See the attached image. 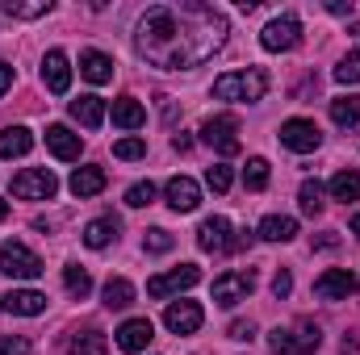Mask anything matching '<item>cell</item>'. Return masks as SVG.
I'll return each instance as SVG.
<instances>
[{
    "label": "cell",
    "mask_w": 360,
    "mask_h": 355,
    "mask_svg": "<svg viewBox=\"0 0 360 355\" xmlns=\"http://www.w3.org/2000/svg\"><path fill=\"white\" fill-rule=\"evenodd\" d=\"M269 92V76L260 67H248V72H226L214 80V96L218 100H235V105H256L264 100Z\"/></svg>",
    "instance_id": "7a4b0ae2"
},
{
    "label": "cell",
    "mask_w": 360,
    "mask_h": 355,
    "mask_svg": "<svg viewBox=\"0 0 360 355\" xmlns=\"http://www.w3.org/2000/svg\"><path fill=\"white\" fill-rule=\"evenodd\" d=\"M201 322H205V309L197 301H172L164 309V326L172 335H193V330H201Z\"/></svg>",
    "instance_id": "7c38bea8"
},
{
    "label": "cell",
    "mask_w": 360,
    "mask_h": 355,
    "mask_svg": "<svg viewBox=\"0 0 360 355\" xmlns=\"http://www.w3.org/2000/svg\"><path fill=\"white\" fill-rule=\"evenodd\" d=\"M0 355H30V339H21V335H4V339H0Z\"/></svg>",
    "instance_id": "ab89813d"
},
{
    "label": "cell",
    "mask_w": 360,
    "mask_h": 355,
    "mask_svg": "<svg viewBox=\"0 0 360 355\" xmlns=\"http://www.w3.org/2000/svg\"><path fill=\"white\" fill-rule=\"evenodd\" d=\"M113 239H117V217H96V222L84 226V247H92V251L109 247Z\"/></svg>",
    "instance_id": "cb8c5ba5"
},
{
    "label": "cell",
    "mask_w": 360,
    "mask_h": 355,
    "mask_svg": "<svg viewBox=\"0 0 360 355\" xmlns=\"http://www.w3.org/2000/svg\"><path fill=\"white\" fill-rule=\"evenodd\" d=\"M0 13L4 17H21V21H34V17L51 13V0H0Z\"/></svg>",
    "instance_id": "484cf974"
},
{
    "label": "cell",
    "mask_w": 360,
    "mask_h": 355,
    "mask_svg": "<svg viewBox=\"0 0 360 355\" xmlns=\"http://www.w3.org/2000/svg\"><path fill=\"white\" fill-rule=\"evenodd\" d=\"M201 142L214 147L218 155H239V117L235 113H214L201 126Z\"/></svg>",
    "instance_id": "3957f363"
},
{
    "label": "cell",
    "mask_w": 360,
    "mask_h": 355,
    "mask_svg": "<svg viewBox=\"0 0 360 355\" xmlns=\"http://www.w3.org/2000/svg\"><path fill=\"white\" fill-rule=\"evenodd\" d=\"M63 284H68V293H72V297H89V293H92V276L80 264L63 267Z\"/></svg>",
    "instance_id": "f546056e"
},
{
    "label": "cell",
    "mask_w": 360,
    "mask_h": 355,
    "mask_svg": "<svg viewBox=\"0 0 360 355\" xmlns=\"http://www.w3.org/2000/svg\"><path fill=\"white\" fill-rule=\"evenodd\" d=\"M276 138H281V147L306 155V151H319L323 130H319L314 121H306V117H289V121H281V134H276Z\"/></svg>",
    "instance_id": "ba28073f"
},
{
    "label": "cell",
    "mask_w": 360,
    "mask_h": 355,
    "mask_svg": "<svg viewBox=\"0 0 360 355\" xmlns=\"http://www.w3.org/2000/svg\"><path fill=\"white\" fill-rule=\"evenodd\" d=\"M30 147H34V134L25 126L0 130V159H21V155H30Z\"/></svg>",
    "instance_id": "d6986e66"
},
{
    "label": "cell",
    "mask_w": 360,
    "mask_h": 355,
    "mask_svg": "<svg viewBox=\"0 0 360 355\" xmlns=\"http://www.w3.org/2000/svg\"><path fill=\"white\" fill-rule=\"evenodd\" d=\"M42 84L55 96H63V92L72 88V63H68L63 51H46V59H42Z\"/></svg>",
    "instance_id": "9a60e30c"
},
{
    "label": "cell",
    "mask_w": 360,
    "mask_h": 355,
    "mask_svg": "<svg viewBox=\"0 0 360 355\" xmlns=\"http://www.w3.org/2000/svg\"><path fill=\"white\" fill-rule=\"evenodd\" d=\"M164 196H168V205L176 209V213H193L197 205H201V184L188 176H172L164 184Z\"/></svg>",
    "instance_id": "5bb4252c"
},
{
    "label": "cell",
    "mask_w": 360,
    "mask_h": 355,
    "mask_svg": "<svg viewBox=\"0 0 360 355\" xmlns=\"http://www.w3.org/2000/svg\"><path fill=\"white\" fill-rule=\"evenodd\" d=\"M331 121L335 126H344V130H352V126H360V96H335L331 100Z\"/></svg>",
    "instance_id": "d4e9b609"
},
{
    "label": "cell",
    "mask_w": 360,
    "mask_h": 355,
    "mask_svg": "<svg viewBox=\"0 0 360 355\" xmlns=\"http://www.w3.org/2000/svg\"><path fill=\"white\" fill-rule=\"evenodd\" d=\"M327 13H335V17H352V0H327Z\"/></svg>",
    "instance_id": "7bdbcfd3"
},
{
    "label": "cell",
    "mask_w": 360,
    "mask_h": 355,
    "mask_svg": "<svg viewBox=\"0 0 360 355\" xmlns=\"http://www.w3.org/2000/svg\"><path fill=\"white\" fill-rule=\"evenodd\" d=\"M335 80H340V84H360V46L344 55V63L335 67Z\"/></svg>",
    "instance_id": "e575fe53"
},
{
    "label": "cell",
    "mask_w": 360,
    "mask_h": 355,
    "mask_svg": "<svg viewBox=\"0 0 360 355\" xmlns=\"http://www.w3.org/2000/svg\"><path fill=\"white\" fill-rule=\"evenodd\" d=\"M101 297H105V305H109V309H126V305L134 301V284H130L126 276H113V280L101 288Z\"/></svg>",
    "instance_id": "4316f807"
},
{
    "label": "cell",
    "mask_w": 360,
    "mask_h": 355,
    "mask_svg": "<svg viewBox=\"0 0 360 355\" xmlns=\"http://www.w3.org/2000/svg\"><path fill=\"white\" fill-rule=\"evenodd\" d=\"M0 309L17 314V318H38L46 309V293H38V288H13V293L0 297Z\"/></svg>",
    "instance_id": "4fadbf2b"
},
{
    "label": "cell",
    "mask_w": 360,
    "mask_h": 355,
    "mask_svg": "<svg viewBox=\"0 0 360 355\" xmlns=\"http://www.w3.org/2000/svg\"><path fill=\"white\" fill-rule=\"evenodd\" d=\"M293 234H297V222L285 217V213H269V217L260 222V239H264V243H289Z\"/></svg>",
    "instance_id": "603a6c76"
},
{
    "label": "cell",
    "mask_w": 360,
    "mask_h": 355,
    "mask_svg": "<svg viewBox=\"0 0 360 355\" xmlns=\"http://www.w3.org/2000/svg\"><path fill=\"white\" fill-rule=\"evenodd\" d=\"M113 126H122V130H143V126H147V109H143L134 96H117V100H113Z\"/></svg>",
    "instance_id": "ac0fdd59"
},
{
    "label": "cell",
    "mask_w": 360,
    "mask_h": 355,
    "mask_svg": "<svg viewBox=\"0 0 360 355\" xmlns=\"http://www.w3.org/2000/svg\"><path fill=\"white\" fill-rule=\"evenodd\" d=\"M4 217H8V201L0 196V222H4Z\"/></svg>",
    "instance_id": "bcb514c9"
},
{
    "label": "cell",
    "mask_w": 360,
    "mask_h": 355,
    "mask_svg": "<svg viewBox=\"0 0 360 355\" xmlns=\"http://www.w3.org/2000/svg\"><path fill=\"white\" fill-rule=\"evenodd\" d=\"M68 109H72V117H76L84 130H96V126L105 121V100H101V96H80V100H72Z\"/></svg>",
    "instance_id": "44dd1931"
},
{
    "label": "cell",
    "mask_w": 360,
    "mask_h": 355,
    "mask_svg": "<svg viewBox=\"0 0 360 355\" xmlns=\"http://www.w3.org/2000/svg\"><path fill=\"white\" fill-rule=\"evenodd\" d=\"M243 184H248L252 192H260V188L269 184V159L252 155V159H248V168H243Z\"/></svg>",
    "instance_id": "d6a6232c"
},
{
    "label": "cell",
    "mask_w": 360,
    "mask_h": 355,
    "mask_svg": "<svg viewBox=\"0 0 360 355\" xmlns=\"http://www.w3.org/2000/svg\"><path fill=\"white\" fill-rule=\"evenodd\" d=\"M55 192H59V180L46 168H25L13 176V196H21V201H51Z\"/></svg>",
    "instance_id": "5b68a950"
},
{
    "label": "cell",
    "mask_w": 360,
    "mask_h": 355,
    "mask_svg": "<svg viewBox=\"0 0 360 355\" xmlns=\"http://www.w3.org/2000/svg\"><path fill=\"white\" fill-rule=\"evenodd\" d=\"M352 234H356V239H360V213H356V217H352Z\"/></svg>",
    "instance_id": "7dc6e473"
},
{
    "label": "cell",
    "mask_w": 360,
    "mask_h": 355,
    "mask_svg": "<svg viewBox=\"0 0 360 355\" xmlns=\"http://www.w3.org/2000/svg\"><path fill=\"white\" fill-rule=\"evenodd\" d=\"M0 272L13 276V280H38L42 276V260L25 243H4L0 247Z\"/></svg>",
    "instance_id": "8992f818"
},
{
    "label": "cell",
    "mask_w": 360,
    "mask_h": 355,
    "mask_svg": "<svg viewBox=\"0 0 360 355\" xmlns=\"http://www.w3.org/2000/svg\"><path fill=\"white\" fill-rule=\"evenodd\" d=\"M8 88H13V67H8V63L0 59V96H4Z\"/></svg>",
    "instance_id": "ee69618b"
},
{
    "label": "cell",
    "mask_w": 360,
    "mask_h": 355,
    "mask_svg": "<svg viewBox=\"0 0 360 355\" xmlns=\"http://www.w3.org/2000/svg\"><path fill=\"white\" fill-rule=\"evenodd\" d=\"M68 355H109V343H105L101 330H84L68 343Z\"/></svg>",
    "instance_id": "83f0119b"
},
{
    "label": "cell",
    "mask_w": 360,
    "mask_h": 355,
    "mask_svg": "<svg viewBox=\"0 0 360 355\" xmlns=\"http://www.w3.org/2000/svg\"><path fill=\"white\" fill-rule=\"evenodd\" d=\"M252 288H256V276H252V272H226V276H218V280H214V305L231 309V305L248 301V293H252Z\"/></svg>",
    "instance_id": "9c48e42d"
},
{
    "label": "cell",
    "mask_w": 360,
    "mask_h": 355,
    "mask_svg": "<svg viewBox=\"0 0 360 355\" xmlns=\"http://www.w3.org/2000/svg\"><path fill=\"white\" fill-rule=\"evenodd\" d=\"M297 201H302V213H310V217L323 213V205H327V201H323V184H319V180H306L302 192H297Z\"/></svg>",
    "instance_id": "1f68e13d"
},
{
    "label": "cell",
    "mask_w": 360,
    "mask_h": 355,
    "mask_svg": "<svg viewBox=\"0 0 360 355\" xmlns=\"http://www.w3.org/2000/svg\"><path fill=\"white\" fill-rule=\"evenodd\" d=\"M331 196L335 201H360V172H335L331 176Z\"/></svg>",
    "instance_id": "f1b7e54d"
},
{
    "label": "cell",
    "mask_w": 360,
    "mask_h": 355,
    "mask_svg": "<svg viewBox=\"0 0 360 355\" xmlns=\"http://www.w3.org/2000/svg\"><path fill=\"white\" fill-rule=\"evenodd\" d=\"M231 21L222 8L205 0H176L155 4L134 25V51L160 72H188L210 63L226 46Z\"/></svg>",
    "instance_id": "6da1fadb"
},
{
    "label": "cell",
    "mask_w": 360,
    "mask_h": 355,
    "mask_svg": "<svg viewBox=\"0 0 360 355\" xmlns=\"http://www.w3.org/2000/svg\"><path fill=\"white\" fill-rule=\"evenodd\" d=\"M46 147H51V155H55V159H63V163H76V159H80V151H84L80 134H72L68 126H46Z\"/></svg>",
    "instance_id": "e0dca14e"
},
{
    "label": "cell",
    "mask_w": 360,
    "mask_h": 355,
    "mask_svg": "<svg viewBox=\"0 0 360 355\" xmlns=\"http://www.w3.org/2000/svg\"><path fill=\"white\" fill-rule=\"evenodd\" d=\"M155 339V326H151V318H130V322H122L117 326V347L122 351H147V343Z\"/></svg>",
    "instance_id": "2e32d148"
},
{
    "label": "cell",
    "mask_w": 360,
    "mask_h": 355,
    "mask_svg": "<svg viewBox=\"0 0 360 355\" xmlns=\"http://www.w3.org/2000/svg\"><path fill=\"white\" fill-rule=\"evenodd\" d=\"M80 76H84L89 84H109V80H113V59L101 55V51H84V55H80Z\"/></svg>",
    "instance_id": "ffe728a7"
},
{
    "label": "cell",
    "mask_w": 360,
    "mask_h": 355,
    "mask_svg": "<svg viewBox=\"0 0 360 355\" xmlns=\"http://www.w3.org/2000/svg\"><path fill=\"white\" fill-rule=\"evenodd\" d=\"M293 343H297V355L319 351V347H323V330H319V322H302L297 335H293Z\"/></svg>",
    "instance_id": "4dcf8cb0"
},
{
    "label": "cell",
    "mask_w": 360,
    "mask_h": 355,
    "mask_svg": "<svg viewBox=\"0 0 360 355\" xmlns=\"http://www.w3.org/2000/svg\"><path fill=\"white\" fill-rule=\"evenodd\" d=\"M197 280H201V267L197 264H180V267H172V272H164V276H151V280H147V297L164 301V297H172V293L193 288Z\"/></svg>",
    "instance_id": "52a82bcc"
},
{
    "label": "cell",
    "mask_w": 360,
    "mask_h": 355,
    "mask_svg": "<svg viewBox=\"0 0 360 355\" xmlns=\"http://www.w3.org/2000/svg\"><path fill=\"white\" fill-rule=\"evenodd\" d=\"M172 234L164 230V226H155V230H147V239H143V251H151V255H164V251H172Z\"/></svg>",
    "instance_id": "d590c367"
},
{
    "label": "cell",
    "mask_w": 360,
    "mask_h": 355,
    "mask_svg": "<svg viewBox=\"0 0 360 355\" xmlns=\"http://www.w3.org/2000/svg\"><path fill=\"white\" fill-rule=\"evenodd\" d=\"M269 347H272V355H297V343H293V330H285V326H276V330H269Z\"/></svg>",
    "instance_id": "8d00e7d4"
},
{
    "label": "cell",
    "mask_w": 360,
    "mask_h": 355,
    "mask_svg": "<svg viewBox=\"0 0 360 355\" xmlns=\"http://www.w3.org/2000/svg\"><path fill=\"white\" fill-rule=\"evenodd\" d=\"M172 147H176V151H188V147H193V138H188V134H176V138H172Z\"/></svg>",
    "instance_id": "f6af8a7d"
},
{
    "label": "cell",
    "mask_w": 360,
    "mask_h": 355,
    "mask_svg": "<svg viewBox=\"0 0 360 355\" xmlns=\"http://www.w3.org/2000/svg\"><path fill=\"white\" fill-rule=\"evenodd\" d=\"M289 293H293V276H289V272H276V276H272V297L281 301V297H289Z\"/></svg>",
    "instance_id": "60d3db41"
},
{
    "label": "cell",
    "mask_w": 360,
    "mask_h": 355,
    "mask_svg": "<svg viewBox=\"0 0 360 355\" xmlns=\"http://www.w3.org/2000/svg\"><path fill=\"white\" fill-rule=\"evenodd\" d=\"M231 168H226V163H214V168H210V172H205V184H210V188H214V192H226V188H231Z\"/></svg>",
    "instance_id": "f35d334b"
},
{
    "label": "cell",
    "mask_w": 360,
    "mask_h": 355,
    "mask_svg": "<svg viewBox=\"0 0 360 355\" xmlns=\"http://www.w3.org/2000/svg\"><path fill=\"white\" fill-rule=\"evenodd\" d=\"M113 155L126 159V163H134V159L147 155V142H143V138H122V142H113Z\"/></svg>",
    "instance_id": "74e56055"
},
{
    "label": "cell",
    "mask_w": 360,
    "mask_h": 355,
    "mask_svg": "<svg viewBox=\"0 0 360 355\" xmlns=\"http://www.w3.org/2000/svg\"><path fill=\"white\" fill-rule=\"evenodd\" d=\"M231 339H239V343H252L256 339V326L252 322H231V330H226Z\"/></svg>",
    "instance_id": "b9f144b4"
},
{
    "label": "cell",
    "mask_w": 360,
    "mask_h": 355,
    "mask_svg": "<svg viewBox=\"0 0 360 355\" xmlns=\"http://www.w3.org/2000/svg\"><path fill=\"white\" fill-rule=\"evenodd\" d=\"M151 201H155V184H151V180H139V184L126 188V205H130V209H143V205H151Z\"/></svg>",
    "instance_id": "836d02e7"
},
{
    "label": "cell",
    "mask_w": 360,
    "mask_h": 355,
    "mask_svg": "<svg viewBox=\"0 0 360 355\" xmlns=\"http://www.w3.org/2000/svg\"><path fill=\"white\" fill-rule=\"evenodd\" d=\"M302 42V21L293 17V13H281V17H272L269 25L260 29V46L272 51V55H281V51H293Z\"/></svg>",
    "instance_id": "277c9868"
},
{
    "label": "cell",
    "mask_w": 360,
    "mask_h": 355,
    "mask_svg": "<svg viewBox=\"0 0 360 355\" xmlns=\"http://www.w3.org/2000/svg\"><path fill=\"white\" fill-rule=\"evenodd\" d=\"M356 288L360 280L348 267H331L314 280V297H323V301H348V297H356Z\"/></svg>",
    "instance_id": "30bf717a"
},
{
    "label": "cell",
    "mask_w": 360,
    "mask_h": 355,
    "mask_svg": "<svg viewBox=\"0 0 360 355\" xmlns=\"http://www.w3.org/2000/svg\"><path fill=\"white\" fill-rule=\"evenodd\" d=\"M68 188L84 201V196H96V192H105V172L101 168H76L72 180H68Z\"/></svg>",
    "instance_id": "7402d4cb"
},
{
    "label": "cell",
    "mask_w": 360,
    "mask_h": 355,
    "mask_svg": "<svg viewBox=\"0 0 360 355\" xmlns=\"http://www.w3.org/2000/svg\"><path fill=\"white\" fill-rule=\"evenodd\" d=\"M197 247H201V251H210V255H222V251H235V239H231V222H226L222 213H214V217H205V222L197 226Z\"/></svg>",
    "instance_id": "8fae6325"
}]
</instances>
